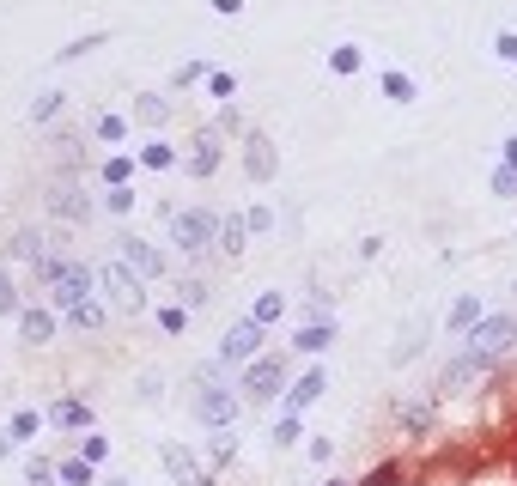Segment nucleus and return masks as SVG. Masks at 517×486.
Segmentation results:
<instances>
[{"label":"nucleus","mask_w":517,"mask_h":486,"mask_svg":"<svg viewBox=\"0 0 517 486\" xmlns=\"http://www.w3.org/2000/svg\"><path fill=\"white\" fill-rule=\"evenodd\" d=\"M207 298H213V286H207V280H183V286H177V304H183L189 316H195V310H201Z\"/></svg>","instance_id":"28"},{"label":"nucleus","mask_w":517,"mask_h":486,"mask_svg":"<svg viewBox=\"0 0 517 486\" xmlns=\"http://www.w3.org/2000/svg\"><path fill=\"white\" fill-rule=\"evenodd\" d=\"M104 207L110 213H134V189H104Z\"/></svg>","instance_id":"41"},{"label":"nucleus","mask_w":517,"mask_h":486,"mask_svg":"<svg viewBox=\"0 0 517 486\" xmlns=\"http://www.w3.org/2000/svg\"><path fill=\"white\" fill-rule=\"evenodd\" d=\"M244 237H250V219H244V213H232V219H219V250H226L232 262H238V250H244Z\"/></svg>","instance_id":"17"},{"label":"nucleus","mask_w":517,"mask_h":486,"mask_svg":"<svg viewBox=\"0 0 517 486\" xmlns=\"http://www.w3.org/2000/svg\"><path fill=\"white\" fill-rule=\"evenodd\" d=\"M134 116H140V122H153V128H159V122L171 116V104H165V98H134Z\"/></svg>","instance_id":"32"},{"label":"nucleus","mask_w":517,"mask_h":486,"mask_svg":"<svg viewBox=\"0 0 517 486\" xmlns=\"http://www.w3.org/2000/svg\"><path fill=\"white\" fill-rule=\"evenodd\" d=\"M426 426H432V401H408V408H402V432L420 438Z\"/></svg>","instance_id":"25"},{"label":"nucleus","mask_w":517,"mask_h":486,"mask_svg":"<svg viewBox=\"0 0 517 486\" xmlns=\"http://www.w3.org/2000/svg\"><path fill=\"white\" fill-rule=\"evenodd\" d=\"M98 43H104V31H92V37H73V43L61 49V61H80V55H86V49H98Z\"/></svg>","instance_id":"39"},{"label":"nucleus","mask_w":517,"mask_h":486,"mask_svg":"<svg viewBox=\"0 0 517 486\" xmlns=\"http://www.w3.org/2000/svg\"><path fill=\"white\" fill-rule=\"evenodd\" d=\"M171 243L183 256H201L207 243H219V219L207 207H189V213H171Z\"/></svg>","instance_id":"3"},{"label":"nucleus","mask_w":517,"mask_h":486,"mask_svg":"<svg viewBox=\"0 0 517 486\" xmlns=\"http://www.w3.org/2000/svg\"><path fill=\"white\" fill-rule=\"evenodd\" d=\"M128 183H134V158H128V152L104 158V189H128Z\"/></svg>","instance_id":"22"},{"label":"nucleus","mask_w":517,"mask_h":486,"mask_svg":"<svg viewBox=\"0 0 517 486\" xmlns=\"http://www.w3.org/2000/svg\"><path fill=\"white\" fill-rule=\"evenodd\" d=\"M511 341H517V316H481L463 353H469V359H481V365H493L499 353H511Z\"/></svg>","instance_id":"2"},{"label":"nucleus","mask_w":517,"mask_h":486,"mask_svg":"<svg viewBox=\"0 0 517 486\" xmlns=\"http://www.w3.org/2000/svg\"><path fill=\"white\" fill-rule=\"evenodd\" d=\"M49 213L67 219V225H92V195L73 183V177H61V183L49 189Z\"/></svg>","instance_id":"8"},{"label":"nucleus","mask_w":517,"mask_h":486,"mask_svg":"<svg viewBox=\"0 0 517 486\" xmlns=\"http://www.w3.org/2000/svg\"><path fill=\"white\" fill-rule=\"evenodd\" d=\"M232 456H238V438L219 432V438H213V462H232Z\"/></svg>","instance_id":"44"},{"label":"nucleus","mask_w":517,"mask_h":486,"mask_svg":"<svg viewBox=\"0 0 517 486\" xmlns=\"http://www.w3.org/2000/svg\"><path fill=\"white\" fill-rule=\"evenodd\" d=\"M183 171H189V177H213V171H219V140H213V134H195Z\"/></svg>","instance_id":"13"},{"label":"nucleus","mask_w":517,"mask_h":486,"mask_svg":"<svg viewBox=\"0 0 517 486\" xmlns=\"http://www.w3.org/2000/svg\"><path fill=\"white\" fill-rule=\"evenodd\" d=\"M0 310H19V286L7 274H0Z\"/></svg>","instance_id":"48"},{"label":"nucleus","mask_w":517,"mask_h":486,"mask_svg":"<svg viewBox=\"0 0 517 486\" xmlns=\"http://www.w3.org/2000/svg\"><path fill=\"white\" fill-rule=\"evenodd\" d=\"M207 92L232 104V92H238V79H232V73H207Z\"/></svg>","instance_id":"40"},{"label":"nucleus","mask_w":517,"mask_h":486,"mask_svg":"<svg viewBox=\"0 0 517 486\" xmlns=\"http://www.w3.org/2000/svg\"><path fill=\"white\" fill-rule=\"evenodd\" d=\"M98 286L110 292V304H116V310H134V316L146 310V280H140V274H128L122 262H104V268H98Z\"/></svg>","instance_id":"4"},{"label":"nucleus","mask_w":517,"mask_h":486,"mask_svg":"<svg viewBox=\"0 0 517 486\" xmlns=\"http://www.w3.org/2000/svg\"><path fill=\"white\" fill-rule=\"evenodd\" d=\"M92 286H98V268H86V262H67L61 274H55V304L61 310H80V304H92Z\"/></svg>","instance_id":"7"},{"label":"nucleus","mask_w":517,"mask_h":486,"mask_svg":"<svg viewBox=\"0 0 517 486\" xmlns=\"http://www.w3.org/2000/svg\"><path fill=\"white\" fill-rule=\"evenodd\" d=\"M80 456H86V462H92V468H98V462H104V456H110V438H80Z\"/></svg>","instance_id":"42"},{"label":"nucleus","mask_w":517,"mask_h":486,"mask_svg":"<svg viewBox=\"0 0 517 486\" xmlns=\"http://www.w3.org/2000/svg\"><path fill=\"white\" fill-rule=\"evenodd\" d=\"M396 480H402V468H396V462H378V468H372V474H365L359 486H396Z\"/></svg>","instance_id":"36"},{"label":"nucleus","mask_w":517,"mask_h":486,"mask_svg":"<svg viewBox=\"0 0 517 486\" xmlns=\"http://www.w3.org/2000/svg\"><path fill=\"white\" fill-rule=\"evenodd\" d=\"M481 371H487V365H481V359H469V353H463V359H457V365H451V371H445V383H438V389H469V383H475V377H481Z\"/></svg>","instance_id":"21"},{"label":"nucleus","mask_w":517,"mask_h":486,"mask_svg":"<svg viewBox=\"0 0 517 486\" xmlns=\"http://www.w3.org/2000/svg\"><path fill=\"white\" fill-rule=\"evenodd\" d=\"M49 426H61V432H86V426H92V401H80V395H61L55 408H49Z\"/></svg>","instance_id":"11"},{"label":"nucleus","mask_w":517,"mask_h":486,"mask_svg":"<svg viewBox=\"0 0 517 486\" xmlns=\"http://www.w3.org/2000/svg\"><path fill=\"white\" fill-rule=\"evenodd\" d=\"M19 335H25L31 347H49V341H55V316H49V310H19Z\"/></svg>","instance_id":"15"},{"label":"nucleus","mask_w":517,"mask_h":486,"mask_svg":"<svg viewBox=\"0 0 517 486\" xmlns=\"http://www.w3.org/2000/svg\"><path fill=\"white\" fill-rule=\"evenodd\" d=\"M250 316H256V322H262V329H268V322H280V316H286V292H262V298H256V310H250Z\"/></svg>","instance_id":"26"},{"label":"nucleus","mask_w":517,"mask_h":486,"mask_svg":"<svg viewBox=\"0 0 517 486\" xmlns=\"http://www.w3.org/2000/svg\"><path fill=\"white\" fill-rule=\"evenodd\" d=\"M98 486H134V480H98Z\"/></svg>","instance_id":"52"},{"label":"nucleus","mask_w":517,"mask_h":486,"mask_svg":"<svg viewBox=\"0 0 517 486\" xmlns=\"http://www.w3.org/2000/svg\"><path fill=\"white\" fill-rule=\"evenodd\" d=\"M329 67H335V73H359V43H341V49H329Z\"/></svg>","instance_id":"33"},{"label":"nucleus","mask_w":517,"mask_h":486,"mask_svg":"<svg viewBox=\"0 0 517 486\" xmlns=\"http://www.w3.org/2000/svg\"><path fill=\"white\" fill-rule=\"evenodd\" d=\"M25 480H31V486H49V480H61V468H55L49 456H31V462H25Z\"/></svg>","instance_id":"31"},{"label":"nucleus","mask_w":517,"mask_h":486,"mask_svg":"<svg viewBox=\"0 0 517 486\" xmlns=\"http://www.w3.org/2000/svg\"><path fill=\"white\" fill-rule=\"evenodd\" d=\"M159 462H165V474H171L177 486H213V474H207L183 444H165V450H159Z\"/></svg>","instance_id":"10"},{"label":"nucleus","mask_w":517,"mask_h":486,"mask_svg":"<svg viewBox=\"0 0 517 486\" xmlns=\"http://www.w3.org/2000/svg\"><path fill=\"white\" fill-rule=\"evenodd\" d=\"M13 256H19V262H43V231H31V225L13 231Z\"/></svg>","instance_id":"24"},{"label":"nucleus","mask_w":517,"mask_h":486,"mask_svg":"<svg viewBox=\"0 0 517 486\" xmlns=\"http://www.w3.org/2000/svg\"><path fill=\"white\" fill-rule=\"evenodd\" d=\"M268 438H274V450L299 444V414H286V408H280V420H274V432H268Z\"/></svg>","instance_id":"30"},{"label":"nucleus","mask_w":517,"mask_h":486,"mask_svg":"<svg viewBox=\"0 0 517 486\" xmlns=\"http://www.w3.org/2000/svg\"><path fill=\"white\" fill-rule=\"evenodd\" d=\"M244 414V395H232V383H219V365L195 371V420L213 432H232Z\"/></svg>","instance_id":"1"},{"label":"nucleus","mask_w":517,"mask_h":486,"mask_svg":"<svg viewBox=\"0 0 517 486\" xmlns=\"http://www.w3.org/2000/svg\"><path fill=\"white\" fill-rule=\"evenodd\" d=\"M238 389H244V401H268V395H280V389H286V359H280V353H262L256 365H244Z\"/></svg>","instance_id":"5"},{"label":"nucleus","mask_w":517,"mask_h":486,"mask_svg":"<svg viewBox=\"0 0 517 486\" xmlns=\"http://www.w3.org/2000/svg\"><path fill=\"white\" fill-rule=\"evenodd\" d=\"M116 243H122V250H116V262H122L128 274H140V280H159V274H165V256L153 250V243H140L134 231H128V237H116Z\"/></svg>","instance_id":"9"},{"label":"nucleus","mask_w":517,"mask_h":486,"mask_svg":"<svg viewBox=\"0 0 517 486\" xmlns=\"http://www.w3.org/2000/svg\"><path fill=\"white\" fill-rule=\"evenodd\" d=\"M378 86H384V98H390V104H414V79H408V73H384Z\"/></svg>","instance_id":"27"},{"label":"nucleus","mask_w":517,"mask_h":486,"mask_svg":"<svg viewBox=\"0 0 517 486\" xmlns=\"http://www.w3.org/2000/svg\"><path fill=\"white\" fill-rule=\"evenodd\" d=\"M92 134H98V140H128V122H122V116H98Z\"/></svg>","instance_id":"37"},{"label":"nucleus","mask_w":517,"mask_h":486,"mask_svg":"<svg viewBox=\"0 0 517 486\" xmlns=\"http://www.w3.org/2000/svg\"><path fill=\"white\" fill-rule=\"evenodd\" d=\"M61 104H67V92H43V98L31 104V122H49V116H61Z\"/></svg>","instance_id":"34"},{"label":"nucleus","mask_w":517,"mask_h":486,"mask_svg":"<svg viewBox=\"0 0 517 486\" xmlns=\"http://www.w3.org/2000/svg\"><path fill=\"white\" fill-rule=\"evenodd\" d=\"M505 165H511V171H517V134H511V140H505Z\"/></svg>","instance_id":"50"},{"label":"nucleus","mask_w":517,"mask_h":486,"mask_svg":"<svg viewBox=\"0 0 517 486\" xmlns=\"http://www.w3.org/2000/svg\"><path fill=\"white\" fill-rule=\"evenodd\" d=\"M244 171H250L256 183H268V177H274V146H268L262 134H250V140H244Z\"/></svg>","instance_id":"14"},{"label":"nucleus","mask_w":517,"mask_h":486,"mask_svg":"<svg viewBox=\"0 0 517 486\" xmlns=\"http://www.w3.org/2000/svg\"><path fill=\"white\" fill-rule=\"evenodd\" d=\"M420 341H426V322L414 316V322H408V329H402V341H396V353H390V365H408V359L420 353Z\"/></svg>","instance_id":"20"},{"label":"nucleus","mask_w":517,"mask_h":486,"mask_svg":"<svg viewBox=\"0 0 517 486\" xmlns=\"http://www.w3.org/2000/svg\"><path fill=\"white\" fill-rule=\"evenodd\" d=\"M475 322H481V298L463 292V298L451 304V335H475Z\"/></svg>","instance_id":"16"},{"label":"nucleus","mask_w":517,"mask_h":486,"mask_svg":"<svg viewBox=\"0 0 517 486\" xmlns=\"http://www.w3.org/2000/svg\"><path fill=\"white\" fill-rule=\"evenodd\" d=\"M43 426H49V414H37V408H19V414H13V426H7V432H13V444H31V438H37V432H43Z\"/></svg>","instance_id":"18"},{"label":"nucleus","mask_w":517,"mask_h":486,"mask_svg":"<svg viewBox=\"0 0 517 486\" xmlns=\"http://www.w3.org/2000/svg\"><path fill=\"white\" fill-rule=\"evenodd\" d=\"M61 480H67V486H98V468H92L86 456H73V462H61Z\"/></svg>","instance_id":"29"},{"label":"nucleus","mask_w":517,"mask_h":486,"mask_svg":"<svg viewBox=\"0 0 517 486\" xmlns=\"http://www.w3.org/2000/svg\"><path fill=\"white\" fill-rule=\"evenodd\" d=\"M13 456V432H0V462H7Z\"/></svg>","instance_id":"51"},{"label":"nucleus","mask_w":517,"mask_h":486,"mask_svg":"<svg viewBox=\"0 0 517 486\" xmlns=\"http://www.w3.org/2000/svg\"><path fill=\"white\" fill-rule=\"evenodd\" d=\"M317 395H329V371H305L299 383H292V389H286V414H305Z\"/></svg>","instance_id":"12"},{"label":"nucleus","mask_w":517,"mask_h":486,"mask_svg":"<svg viewBox=\"0 0 517 486\" xmlns=\"http://www.w3.org/2000/svg\"><path fill=\"white\" fill-rule=\"evenodd\" d=\"M207 7H213L219 19H238V13H244V0H207Z\"/></svg>","instance_id":"49"},{"label":"nucleus","mask_w":517,"mask_h":486,"mask_svg":"<svg viewBox=\"0 0 517 486\" xmlns=\"http://www.w3.org/2000/svg\"><path fill=\"white\" fill-rule=\"evenodd\" d=\"M140 165H146V171H171V165H177V146H171V140H146V146H140Z\"/></svg>","instance_id":"19"},{"label":"nucleus","mask_w":517,"mask_h":486,"mask_svg":"<svg viewBox=\"0 0 517 486\" xmlns=\"http://www.w3.org/2000/svg\"><path fill=\"white\" fill-rule=\"evenodd\" d=\"M159 329H165V335H183V329H189V310H183V304H165V310H159Z\"/></svg>","instance_id":"35"},{"label":"nucleus","mask_w":517,"mask_h":486,"mask_svg":"<svg viewBox=\"0 0 517 486\" xmlns=\"http://www.w3.org/2000/svg\"><path fill=\"white\" fill-rule=\"evenodd\" d=\"M329 341H335V322H311L292 347H299V353H329Z\"/></svg>","instance_id":"23"},{"label":"nucleus","mask_w":517,"mask_h":486,"mask_svg":"<svg viewBox=\"0 0 517 486\" xmlns=\"http://www.w3.org/2000/svg\"><path fill=\"white\" fill-rule=\"evenodd\" d=\"M244 219H250V231H274V213H268V207H250Z\"/></svg>","instance_id":"46"},{"label":"nucleus","mask_w":517,"mask_h":486,"mask_svg":"<svg viewBox=\"0 0 517 486\" xmlns=\"http://www.w3.org/2000/svg\"><path fill=\"white\" fill-rule=\"evenodd\" d=\"M195 79H207V67H201V61H183V67H177V86H195Z\"/></svg>","instance_id":"45"},{"label":"nucleus","mask_w":517,"mask_h":486,"mask_svg":"<svg viewBox=\"0 0 517 486\" xmlns=\"http://www.w3.org/2000/svg\"><path fill=\"white\" fill-rule=\"evenodd\" d=\"M493 195H517V171H511V165L493 171Z\"/></svg>","instance_id":"43"},{"label":"nucleus","mask_w":517,"mask_h":486,"mask_svg":"<svg viewBox=\"0 0 517 486\" xmlns=\"http://www.w3.org/2000/svg\"><path fill=\"white\" fill-rule=\"evenodd\" d=\"M493 49H499V61H511V67H517V37H511V31H499V43H493Z\"/></svg>","instance_id":"47"},{"label":"nucleus","mask_w":517,"mask_h":486,"mask_svg":"<svg viewBox=\"0 0 517 486\" xmlns=\"http://www.w3.org/2000/svg\"><path fill=\"white\" fill-rule=\"evenodd\" d=\"M73 322H80V329H98V322H104V304L92 298V304H80V310H67Z\"/></svg>","instance_id":"38"},{"label":"nucleus","mask_w":517,"mask_h":486,"mask_svg":"<svg viewBox=\"0 0 517 486\" xmlns=\"http://www.w3.org/2000/svg\"><path fill=\"white\" fill-rule=\"evenodd\" d=\"M256 359H262V322L244 316L226 329V341H219V365H256Z\"/></svg>","instance_id":"6"},{"label":"nucleus","mask_w":517,"mask_h":486,"mask_svg":"<svg viewBox=\"0 0 517 486\" xmlns=\"http://www.w3.org/2000/svg\"><path fill=\"white\" fill-rule=\"evenodd\" d=\"M329 486H347V480H329Z\"/></svg>","instance_id":"53"}]
</instances>
